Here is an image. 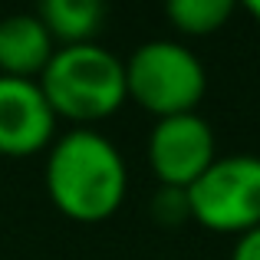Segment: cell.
I'll list each match as a JSON object with an SVG mask.
<instances>
[{
    "label": "cell",
    "instance_id": "6da1fadb",
    "mask_svg": "<svg viewBox=\"0 0 260 260\" xmlns=\"http://www.w3.org/2000/svg\"><path fill=\"white\" fill-rule=\"evenodd\" d=\"M128 172L119 148L95 128H73L53 139L46 158V194L76 224L109 221L122 208Z\"/></svg>",
    "mask_w": 260,
    "mask_h": 260
},
{
    "label": "cell",
    "instance_id": "7a4b0ae2",
    "mask_svg": "<svg viewBox=\"0 0 260 260\" xmlns=\"http://www.w3.org/2000/svg\"><path fill=\"white\" fill-rule=\"evenodd\" d=\"M40 89L56 119L89 128L125 106V63L99 43L56 46L53 59L40 73Z\"/></svg>",
    "mask_w": 260,
    "mask_h": 260
},
{
    "label": "cell",
    "instance_id": "3957f363",
    "mask_svg": "<svg viewBox=\"0 0 260 260\" xmlns=\"http://www.w3.org/2000/svg\"><path fill=\"white\" fill-rule=\"evenodd\" d=\"M125 92L155 119L198 112L208 92L201 59L178 40H148L125 63Z\"/></svg>",
    "mask_w": 260,
    "mask_h": 260
},
{
    "label": "cell",
    "instance_id": "277c9868",
    "mask_svg": "<svg viewBox=\"0 0 260 260\" xmlns=\"http://www.w3.org/2000/svg\"><path fill=\"white\" fill-rule=\"evenodd\" d=\"M191 221L217 234H247L260 228V158L228 155L214 158L188 191Z\"/></svg>",
    "mask_w": 260,
    "mask_h": 260
},
{
    "label": "cell",
    "instance_id": "5b68a950",
    "mask_svg": "<svg viewBox=\"0 0 260 260\" xmlns=\"http://www.w3.org/2000/svg\"><path fill=\"white\" fill-rule=\"evenodd\" d=\"M148 168L161 181V188L188 191L217 158L214 132L198 112L158 119L148 135Z\"/></svg>",
    "mask_w": 260,
    "mask_h": 260
},
{
    "label": "cell",
    "instance_id": "8992f818",
    "mask_svg": "<svg viewBox=\"0 0 260 260\" xmlns=\"http://www.w3.org/2000/svg\"><path fill=\"white\" fill-rule=\"evenodd\" d=\"M56 139V115L37 79L0 76V155L23 158Z\"/></svg>",
    "mask_w": 260,
    "mask_h": 260
},
{
    "label": "cell",
    "instance_id": "52a82bcc",
    "mask_svg": "<svg viewBox=\"0 0 260 260\" xmlns=\"http://www.w3.org/2000/svg\"><path fill=\"white\" fill-rule=\"evenodd\" d=\"M53 53L56 43L37 13H10L0 20V76L40 79Z\"/></svg>",
    "mask_w": 260,
    "mask_h": 260
},
{
    "label": "cell",
    "instance_id": "ba28073f",
    "mask_svg": "<svg viewBox=\"0 0 260 260\" xmlns=\"http://www.w3.org/2000/svg\"><path fill=\"white\" fill-rule=\"evenodd\" d=\"M106 7L99 0H46L40 4L37 17L46 26L53 43L59 46H83L95 43V33L106 23Z\"/></svg>",
    "mask_w": 260,
    "mask_h": 260
},
{
    "label": "cell",
    "instance_id": "9c48e42d",
    "mask_svg": "<svg viewBox=\"0 0 260 260\" xmlns=\"http://www.w3.org/2000/svg\"><path fill=\"white\" fill-rule=\"evenodd\" d=\"M168 20L184 37H208L217 33L234 13L231 0H172L168 4Z\"/></svg>",
    "mask_w": 260,
    "mask_h": 260
},
{
    "label": "cell",
    "instance_id": "30bf717a",
    "mask_svg": "<svg viewBox=\"0 0 260 260\" xmlns=\"http://www.w3.org/2000/svg\"><path fill=\"white\" fill-rule=\"evenodd\" d=\"M152 217L161 228H178V224L191 221L188 194L181 188H158V194L152 198Z\"/></svg>",
    "mask_w": 260,
    "mask_h": 260
},
{
    "label": "cell",
    "instance_id": "8fae6325",
    "mask_svg": "<svg viewBox=\"0 0 260 260\" xmlns=\"http://www.w3.org/2000/svg\"><path fill=\"white\" fill-rule=\"evenodd\" d=\"M231 260H260V228L237 237L234 250H231Z\"/></svg>",
    "mask_w": 260,
    "mask_h": 260
},
{
    "label": "cell",
    "instance_id": "7c38bea8",
    "mask_svg": "<svg viewBox=\"0 0 260 260\" xmlns=\"http://www.w3.org/2000/svg\"><path fill=\"white\" fill-rule=\"evenodd\" d=\"M247 13L260 23V0H247Z\"/></svg>",
    "mask_w": 260,
    "mask_h": 260
}]
</instances>
